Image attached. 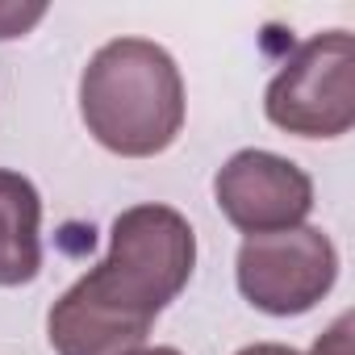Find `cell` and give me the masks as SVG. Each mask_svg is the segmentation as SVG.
Returning a JSON list of instances; mask_svg holds the SVG:
<instances>
[{
    "mask_svg": "<svg viewBox=\"0 0 355 355\" xmlns=\"http://www.w3.org/2000/svg\"><path fill=\"white\" fill-rule=\"evenodd\" d=\"M197 268V234L171 205H130L113 218L109 255L84 272L46 318L59 355L138 351L155 318L184 293Z\"/></svg>",
    "mask_w": 355,
    "mask_h": 355,
    "instance_id": "1",
    "label": "cell"
},
{
    "mask_svg": "<svg viewBox=\"0 0 355 355\" xmlns=\"http://www.w3.org/2000/svg\"><path fill=\"white\" fill-rule=\"evenodd\" d=\"M88 134L125 159L163 155L184 130V80L175 59L146 38L105 42L80 76Z\"/></svg>",
    "mask_w": 355,
    "mask_h": 355,
    "instance_id": "2",
    "label": "cell"
},
{
    "mask_svg": "<svg viewBox=\"0 0 355 355\" xmlns=\"http://www.w3.org/2000/svg\"><path fill=\"white\" fill-rule=\"evenodd\" d=\"M272 125L297 138H338L355 125V38L326 30L301 42L263 92Z\"/></svg>",
    "mask_w": 355,
    "mask_h": 355,
    "instance_id": "3",
    "label": "cell"
},
{
    "mask_svg": "<svg viewBox=\"0 0 355 355\" xmlns=\"http://www.w3.org/2000/svg\"><path fill=\"white\" fill-rule=\"evenodd\" d=\"M338 280V251L318 226L247 234L239 247V293L276 318L313 309Z\"/></svg>",
    "mask_w": 355,
    "mask_h": 355,
    "instance_id": "4",
    "label": "cell"
},
{
    "mask_svg": "<svg viewBox=\"0 0 355 355\" xmlns=\"http://www.w3.org/2000/svg\"><path fill=\"white\" fill-rule=\"evenodd\" d=\"M214 197L226 222L243 234H276L305 226L313 209V180L284 155L239 150L214 175Z\"/></svg>",
    "mask_w": 355,
    "mask_h": 355,
    "instance_id": "5",
    "label": "cell"
},
{
    "mask_svg": "<svg viewBox=\"0 0 355 355\" xmlns=\"http://www.w3.org/2000/svg\"><path fill=\"white\" fill-rule=\"evenodd\" d=\"M42 268V197L30 175L0 167V288L30 284Z\"/></svg>",
    "mask_w": 355,
    "mask_h": 355,
    "instance_id": "6",
    "label": "cell"
},
{
    "mask_svg": "<svg viewBox=\"0 0 355 355\" xmlns=\"http://www.w3.org/2000/svg\"><path fill=\"white\" fill-rule=\"evenodd\" d=\"M42 17H46V5H13V0H0V42L21 38Z\"/></svg>",
    "mask_w": 355,
    "mask_h": 355,
    "instance_id": "7",
    "label": "cell"
},
{
    "mask_svg": "<svg viewBox=\"0 0 355 355\" xmlns=\"http://www.w3.org/2000/svg\"><path fill=\"white\" fill-rule=\"evenodd\" d=\"M355 330V318L351 313H338L322 334H318V343H313V351L309 355H355V347H351V334Z\"/></svg>",
    "mask_w": 355,
    "mask_h": 355,
    "instance_id": "8",
    "label": "cell"
},
{
    "mask_svg": "<svg viewBox=\"0 0 355 355\" xmlns=\"http://www.w3.org/2000/svg\"><path fill=\"white\" fill-rule=\"evenodd\" d=\"M239 355H301V351L297 347H284V343H251Z\"/></svg>",
    "mask_w": 355,
    "mask_h": 355,
    "instance_id": "9",
    "label": "cell"
},
{
    "mask_svg": "<svg viewBox=\"0 0 355 355\" xmlns=\"http://www.w3.org/2000/svg\"><path fill=\"white\" fill-rule=\"evenodd\" d=\"M125 355H180L175 347H138V351H125Z\"/></svg>",
    "mask_w": 355,
    "mask_h": 355,
    "instance_id": "10",
    "label": "cell"
}]
</instances>
